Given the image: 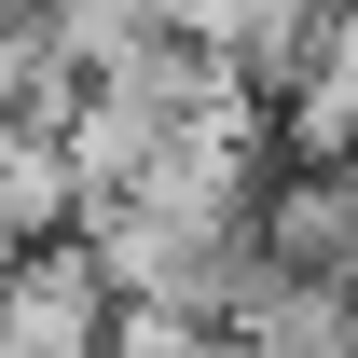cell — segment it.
<instances>
[{
	"mask_svg": "<svg viewBox=\"0 0 358 358\" xmlns=\"http://www.w3.org/2000/svg\"><path fill=\"white\" fill-rule=\"evenodd\" d=\"M42 234H69V166H55V138H14V124H0V262L42 248Z\"/></svg>",
	"mask_w": 358,
	"mask_h": 358,
	"instance_id": "3957f363",
	"label": "cell"
},
{
	"mask_svg": "<svg viewBox=\"0 0 358 358\" xmlns=\"http://www.w3.org/2000/svg\"><path fill=\"white\" fill-rule=\"evenodd\" d=\"M96 331H110V275L83 262V234H42L0 262V345L14 358H83Z\"/></svg>",
	"mask_w": 358,
	"mask_h": 358,
	"instance_id": "6da1fadb",
	"label": "cell"
},
{
	"mask_svg": "<svg viewBox=\"0 0 358 358\" xmlns=\"http://www.w3.org/2000/svg\"><path fill=\"white\" fill-rule=\"evenodd\" d=\"M0 358H14V345H0Z\"/></svg>",
	"mask_w": 358,
	"mask_h": 358,
	"instance_id": "277c9868",
	"label": "cell"
},
{
	"mask_svg": "<svg viewBox=\"0 0 358 358\" xmlns=\"http://www.w3.org/2000/svg\"><path fill=\"white\" fill-rule=\"evenodd\" d=\"M248 248H262V275H289V289H345V262H358V207H345V179H317V166H262V193H248Z\"/></svg>",
	"mask_w": 358,
	"mask_h": 358,
	"instance_id": "7a4b0ae2",
	"label": "cell"
}]
</instances>
